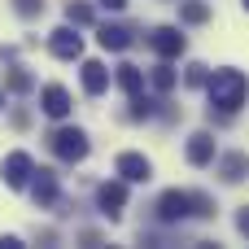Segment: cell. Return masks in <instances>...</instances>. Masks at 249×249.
Returning <instances> with one entry per match:
<instances>
[{
    "label": "cell",
    "instance_id": "ac0fdd59",
    "mask_svg": "<svg viewBox=\"0 0 249 249\" xmlns=\"http://www.w3.org/2000/svg\"><path fill=\"white\" fill-rule=\"evenodd\" d=\"M188 214H197V219H214V201H210L206 193H188Z\"/></svg>",
    "mask_w": 249,
    "mask_h": 249
},
{
    "label": "cell",
    "instance_id": "484cf974",
    "mask_svg": "<svg viewBox=\"0 0 249 249\" xmlns=\"http://www.w3.org/2000/svg\"><path fill=\"white\" fill-rule=\"evenodd\" d=\"M241 4H245V13H249V0H241Z\"/></svg>",
    "mask_w": 249,
    "mask_h": 249
},
{
    "label": "cell",
    "instance_id": "5bb4252c",
    "mask_svg": "<svg viewBox=\"0 0 249 249\" xmlns=\"http://www.w3.org/2000/svg\"><path fill=\"white\" fill-rule=\"evenodd\" d=\"M245 175H249V158L245 153H228V158H223V179H228V184H241Z\"/></svg>",
    "mask_w": 249,
    "mask_h": 249
},
{
    "label": "cell",
    "instance_id": "52a82bcc",
    "mask_svg": "<svg viewBox=\"0 0 249 249\" xmlns=\"http://www.w3.org/2000/svg\"><path fill=\"white\" fill-rule=\"evenodd\" d=\"M39 109H44L48 118H66V114H70V92H66L61 83H48V88L39 92Z\"/></svg>",
    "mask_w": 249,
    "mask_h": 249
},
{
    "label": "cell",
    "instance_id": "9a60e30c",
    "mask_svg": "<svg viewBox=\"0 0 249 249\" xmlns=\"http://www.w3.org/2000/svg\"><path fill=\"white\" fill-rule=\"evenodd\" d=\"M179 18H184L188 26H201V22L210 18V4H206V0H184V4H179Z\"/></svg>",
    "mask_w": 249,
    "mask_h": 249
},
{
    "label": "cell",
    "instance_id": "44dd1931",
    "mask_svg": "<svg viewBox=\"0 0 249 249\" xmlns=\"http://www.w3.org/2000/svg\"><path fill=\"white\" fill-rule=\"evenodd\" d=\"M9 92H31V74L26 70H9Z\"/></svg>",
    "mask_w": 249,
    "mask_h": 249
},
{
    "label": "cell",
    "instance_id": "e0dca14e",
    "mask_svg": "<svg viewBox=\"0 0 249 249\" xmlns=\"http://www.w3.org/2000/svg\"><path fill=\"white\" fill-rule=\"evenodd\" d=\"M66 22H70V26H92V4L70 0V4H66Z\"/></svg>",
    "mask_w": 249,
    "mask_h": 249
},
{
    "label": "cell",
    "instance_id": "7c38bea8",
    "mask_svg": "<svg viewBox=\"0 0 249 249\" xmlns=\"http://www.w3.org/2000/svg\"><path fill=\"white\" fill-rule=\"evenodd\" d=\"M96 39H101V48H109V53H123V48H131V31L127 26H101L96 31Z\"/></svg>",
    "mask_w": 249,
    "mask_h": 249
},
{
    "label": "cell",
    "instance_id": "7a4b0ae2",
    "mask_svg": "<svg viewBox=\"0 0 249 249\" xmlns=\"http://www.w3.org/2000/svg\"><path fill=\"white\" fill-rule=\"evenodd\" d=\"M48 144H53V153H57L61 162H83V158H88V136H83L79 127H57V131L48 136Z\"/></svg>",
    "mask_w": 249,
    "mask_h": 249
},
{
    "label": "cell",
    "instance_id": "4fadbf2b",
    "mask_svg": "<svg viewBox=\"0 0 249 249\" xmlns=\"http://www.w3.org/2000/svg\"><path fill=\"white\" fill-rule=\"evenodd\" d=\"M31 175H35V184H31L35 201H39V206H53V201H57V179H53V171H31Z\"/></svg>",
    "mask_w": 249,
    "mask_h": 249
},
{
    "label": "cell",
    "instance_id": "30bf717a",
    "mask_svg": "<svg viewBox=\"0 0 249 249\" xmlns=\"http://www.w3.org/2000/svg\"><path fill=\"white\" fill-rule=\"evenodd\" d=\"M188 162H193V166H210V162H214V136H210V131H197V136L188 140Z\"/></svg>",
    "mask_w": 249,
    "mask_h": 249
},
{
    "label": "cell",
    "instance_id": "7402d4cb",
    "mask_svg": "<svg viewBox=\"0 0 249 249\" xmlns=\"http://www.w3.org/2000/svg\"><path fill=\"white\" fill-rule=\"evenodd\" d=\"M13 9L22 18H35V13H44V0H13Z\"/></svg>",
    "mask_w": 249,
    "mask_h": 249
},
{
    "label": "cell",
    "instance_id": "ba28073f",
    "mask_svg": "<svg viewBox=\"0 0 249 249\" xmlns=\"http://www.w3.org/2000/svg\"><path fill=\"white\" fill-rule=\"evenodd\" d=\"M158 219H162V223H179V219H188V193H179V188L162 193V201H158Z\"/></svg>",
    "mask_w": 249,
    "mask_h": 249
},
{
    "label": "cell",
    "instance_id": "d6986e66",
    "mask_svg": "<svg viewBox=\"0 0 249 249\" xmlns=\"http://www.w3.org/2000/svg\"><path fill=\"white\" fill-rule=\"evenodd\" d=\"M153 88H158V92H171V88H175V70H171V66H158V70H153Z\"/></svg>",
    "mask_w": 249,
    "mask_h": 249
},
{
    "label": "cell",
    "instance_id": "cb8c5ba5",
    "mask_svg": "<svg viewBox=\"0 0 249 249\" xmlns=\"http://www.w3.org/2000/svg\"><path fill=\"white\" fill-rule=\"evenodd\" d=\"M236 228H241V232L249 236V210H241V214H236Z\"/></svg>",
    "mask_w": 249,
    "mask_h": 249
},
{
    "label": "cell",
    "instance_id": "603a6c76",
    "mask_svg": "<svg viewBox=\"0 0 249 249\" xmlns=\"http://www.w3.org/2000/svg\"><path fill=\"white\" fill-rule=\"evenodd\" d=\"M0 249H22V241L18 236H0Z\"/></svg>",
    "mask_w": 249,
    "mask_h": 249
},
{
    "label": "cell",
    "instance_id": "6da1fadb",
    "mask_svg": "<svg viewBox=\"0 0 249 249\" xmlns=\"http://www.w3.org/2000/svg\"><path fill=\"white\" fill-rule=\"evenodd\" d=\"M206 88H210V105H219L223 114L241 109L245 105V92H249L241 70H214V79H206Z\"/></svg>",
    "mask_w": 249,
    "mask_h": 249
},
{
    "label": "cell",
    "instance_id": "5b68a950",
    "mask_svg": "<svg viewBox=\"0 0 249 249\" xmlns=\"http://www.w3.org/2000/svg\"><path fill=\"white\" fill-rule=\"evenodd\" d=\"M96 206L109 214V219H118V210L127 206V179H114V184H101L96 188Z\"/></svg>",
    "mask_w": 249,
    "mask_h": 249
},
{
    "label": "cell",
    "instance_id": "8fae6325",
    "mask_svg": "<svg viewBox=\"0 0 249 249\" xmlns=\"http://www.w3.org/2000/svg\"><path fill=\"white\" fill-rule=\"evenodd\" d=\"M105 88H109V70L101 61H83V92L88 96H101Z\"/></svg>",
    "mask_w": 249,
    "mask_h": 249
},
{
    "label": "cell",
    "instance_id": "8992f818",
    "mask_svg": "<svg viewBox=\"0 0 249 249\" xmlns=\"http://www.w3.org/2000/svg\"><path fill=\"white\" fill-rule=\"evenodd\" d=\"M149 44H153V53H158V57H166V61L184 53V35H179L175 26H158V31L149 35Z\"/></svg>",
    "mask_w": 249,
    "mask_h": 249
},
{
    "label": "cell",
    "instance_id": "d4e9b609",
    "mask_svg": "<svg viewBox=\"0 0 249 249\" xmlns=\"http://www.w3.org/2000/svg\"><path fill=\"white\" fill-rule=\"evenodd\" d=\"M96 4H105V9H114V13H118V9H127V0H96Z\"/></svg>",
    "mask_w": 249,
    "mask_h": 249
},
{
    "label": "cell",
    "instance_id": "2e32d148",
    "mask_svg": "<svg viewBox=\"0 0 249 249\" xmlns=\"http://www.w3.org/2000/svg\"><path fill=\"white\" fill-rule=\"evenodd\" d=\"M118 88H123L127 96H136V92L144 88V74H140V66H118Z\"/></svg>",
    "mask_w": 249,
    "mask_h": 249
},
{
    "label": "cell",
    "instance_id": "3957f363",
    "mask_svg": "<svg viewBox=\"0 0 249 249\" xmlns=\"http://www.w3.org/2000/svg\"><path fill=\"white\" fill-rule=\"evenodd\" d=\"M114 171H118L127 184H149V179H153V166H149V158H144V153H118Z\"/></svg>",
    "mask_w": 249,
    "mask_h": 249
},
{
    "label": "cell",
    "instance_id": "277c9868",
    "mask_svg": "<svg viewBox=\"0 0 249 249\" xmlns=\"http://www.w3.org/2000/svg\"><path fill=\"white\" fill-rule=\"evenodd\" d=\"M48 48H53V57L74 61V57L83 53V39L74 35V26H57V31H53V39H48Z\"/></svg>",
    "mask_w": 249,
    "mask_h": 249
},
{
    "label": "cell",
    "instance_id": "9c48e42d",
    "mask_svg": "<svg viewBox=\"0 0 249 249\" xmlns=\"http://www.w3.org/2000/svg\"><path fill=\"white\" fill-rule=\"evenodd\" d=\"M31 171H35V166H31L26 153H9V158H4V184H9V188H26Z\"/></svg>",
    "mask_w": 249,
    "mask_h": 249
},
{
    "label": "cell",
    "instance_id": "ffe728a7",
    "mask_svg": "<svg viewBox=\"0 0 249 249\" xmlns=\"http://www.w3.org/2000/svg\"><path fill=\"white\" fill-rule=\"evenodd\" d=\"M184 79H188V88H206V79H210V70H206V66L197 61V66H188V74H184Z\"/></svg>",
    "mask_w": 249,
    "mask_h": 249
},
{
    "label": "cell",
    "instance_id": "4316f807",
    "mask_svg": "<svg viewBox=\"0 0 249 249\" xmlns=\"http://www.w3.org/2000/svg\"><path fill=\"white\" fill-rule=\"evenodd\" d=\"M0 105H4V92H0Z\"/></svg>",
    "mask_w": 249,
    "mask_h": 249
}]
</instances>
